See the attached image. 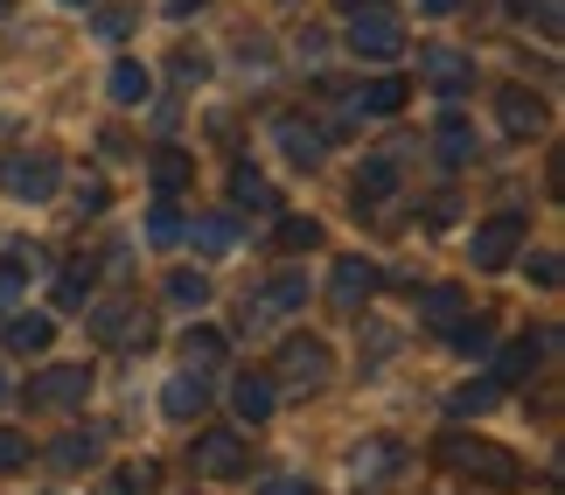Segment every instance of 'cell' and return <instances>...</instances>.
<instances>
[{
	"label": "cell",
	"instance_id": "1",
	"mask_svg": "<svg viewBox=\"0 0 565 495\" xmlns=\"http://www.w3.org/2000/svg\"><path fill=\"white\" fill-rule=\"evenodd\" d=\"M440 461L461 467V475H482L489 488H524V461L510 446H489V440H468V433H447L440 440Z\"/></svg>",
	"mask_w": 565,
	"mask_h": 495
},
{
	"label": "cell",
	"instance_id": "2",
	"mask_svg": "<svg viewBox=\"0 0 565 495\" xmlns=\"http://www.w3.org/2000/svg\"><path fill=\"white\" fill-rule=\"evenodd\" d=\"M294 308H308V279H300V272H279L273 287L245 293V314H237V329H245V335H266V329H279Z\"/></svg>",
	"mask_w": 565,
	"mask_h": 495
},
{
	"label": "cell",
	"instance_id": "3",
	"mask_svg": "<svg viewBox=\"0 0 565 495\" xmlns=\"http://www.w3.org/2000/svg\"><path fill=\"white\" fill-rule=\"evenodd\" d=\"M273 384H294V391H315V384H329L335 370V349L321 335H294V342H279V363H273Z\"/></svg>",
	"mask_w": 565,
	"mask_h": 495
},
{
	"label": "cell",
	"instance_id": "4",
	"mask_svg": "<svg viewBox=\"0 0 565 495\" xmlns=\"http://www.w3.org/2000/svg\"><path fill=\"white\" fill-rule=\"evenodd\" d=\"M56 182H63V168H56V154H8L0 161V189H8L14 203H50L56 196Z\"/></svg>",
	"mask_w": 565,
	"mask_h": 495
},
{
	"label": "cell",
	"instance_id": "5",
	"mask_svg": "<svg viewBox=\"0 0 565 495\" xmlns=\"http://www.w3.org/2000/svg\"><path fill=\"white\" fill-rule=\"evenodd\" d=\"M350 50H356L363 63H391V56L405 50V21L371 0V8H356V21H350Z\"/></svg>",
	"mask_w": 565,
	"mask_h": 495
},
{
	"label": "cell",
	"instance_id": "6",
	"mask_svg": "<svg viewBox=\"0 0 565 495\" xmlns=\"http://www.w3.org/2000/svg\"><path fill=\"white\" fill-rule=\"evenodd\" d=\"M195 475L203 482H237L245 475V440L231 433V426H210V433H195Z\"/></svg>",
	"mask_w": 565,
	"mask_h": 495
},
{
	"label": "cell",
	"instance_id": "7",
	"mask_svg": "<svg viewBox=\"0 0 565 495\" xmlns=\"http://www.w3.org/2000/svg\"><path fill=\"white\" fill-rule=\"evenodd\" d=\"M419 77L440 98H461V92H475V56H461L454 42H433V50H419Z\"/></svg>",
	"mask_w": 565,
	"mask_h": 495
},
{
	"label": "cell",
	"instance_id": "8",
	"mask_svg": "<svg viewBox=\"0 0 565 495\" xmlns=\"http://www.w3.org/2000/svg\"><path fill=\"white\" fill-rule=\"evenodd\" d=\"M524 251V217H489V224H475V266L495 272V266H510V258Z\"/></svg>",
	"mask_w": 565,
	"mask_h": 495
},
{
	"label": "cell",
	"instance_id": "9",
	"mask_svg": "<svg viewBox=\"0 0 565 495\" xmlns=\"http://www.w3.org/2000/svg\"><path fill=\"white\" fill-rule=\"evenodd\" d=\"M92 335H98V342H119V349H134V342L154 335V321H147L134 300H105V308L92 314Z\"/></svg>",
	"mask_w": 565,
	"mask_h": 495
},
{
	"label": "cell",
	"instance_id": "10",
	"mask_svg": "<svg viewBox=\"0 0 565 495\" xmlns=\"http://www.w3.org/2000/svg\"><path fill=\"white\" fill-rule=\"evenodd\" d=\"M371 293H377V266H371V258H335V279H329L335 314H356Z\"/></svg>",
	"mask_w": 565,
	"mask_h": 495
},
{
	"label": "cell",
	"instance_id": "11",
	"mask_svg": "<svg viewBox=\"0 0 565 495\" xmlns=\"http://www.w3.org/2000/svg\"><path fill=\"white\" fill-rule=\"evenodd\" d=\"M84 391H92V370H84V363H56V370L29 377V405H77Z\"/></svg>",
	"mask_w": 565,
	"mask_h": 495
},
{
	"label": "cell",
	"instance_id": "12",
	"mask_svg": "<svg viewBox=\"0 0 565 495\" xmlns=\"http://www.w3.org/2000/svg\"><path fill=\"white\" fill-rule=\"evenodd\" d=\"M273 405H279V384H273L266 370H245V377L231 384V412L245 419V426H266V419H273Z\"/></svg>",
	"mask_w": 565,
	"mask_h": 495
},
{
	"label": "cell",
	"instance_id": "13",
	"mask_svg": "<svg viewBox=\"0 0 565 495\" xmlns=\"http://www.w3.org/2000/svg\"><path fill=\"white\" fill-rule=\"evenodd\" d=\"M350 467H356V495H363V488L377 495V488H391V475L405 467V454H398L391 440H371V446H356V461H350Z\"/></svg>",
	"mask_w": 565,
	"mask_h": 495
},
{
	"label": "cell",
	"instance_id": "14",
	"mask_svg": "<svg viewBox=\"0 0 565 495\" xmlns=\"http://www.w3.org/2000/svg\"><path fill=\"white\" fill-rule=\"evenodd\" d=\"M273 140L287 147L294 168H321V154H329V133H321V126H308V119H279Z\"/></svg>",
	"mask_w": 565,
	"mask_h": 495
},
{
	"label": "cell",
	"instance_id": "15",
	"mask_svg": "<svg viewBox=\"0 0 565 495\" xmlns=\"http://www.w3.org/2000/svg\"><path fill=\"white\" fill-rule=\"evenodd\" d=\"M495 112H503V133L510 140L545 133V98H531V92H495Z\"/></svg>",
	"mask_w": 565,
	"mask_h": 495
},
{
	"label": "cell",
	"instance_id": "16",
	"mask_svg": "<svg viewBox=\"0 0 565 495\" xmlns=\"http://www.w3.org/2000/svg\"><path fill=\"white\" fill-rule=\"evenodd\" d=\"M203 405H210V377H203V370L168 377V391H161V412H168V419H195Z\"/></svg>",
	"mask_w": 565,
	"mask_h": 495
},
{
	"label": "cell",
	"instance_id": "17",
	"mask_svg": "<svg viewBox=\"0 0 565 495\" xmlns=\"http://www.w3.org/2000/svg\"><path fill=\"white\" fill-rule=\"evenodd\" d=\"M105 92H113V105H147V98H154V77H147V63L119 56L113 71H105Z\"/></svg>",
	"mask_w": 565,
	"mask_h": 495
},
{
	"label": "cell",
	"instance_id": "18",
	"mask_svg": "<svg viewBox=\"0 0 565 495\" xmlns=\"http://www.w3.org/2000/svg\"><path fill=\"white\" fill-rule=\"evenodd\" d=\"M545 349H552V335L545 342H510V349L495 356V384H531L537 363H545Z\"/></svg>",
	"mask_w": 565,
	"mask_h": 495
},
{
	"label": "cell",
	"instance_id": "19",
	"mask_svg": "<svg viewBox=\"0 0 565 495\" xmlns=\"http://www.w3.org/2000/svg\"><path fill=\"white\" fill-rule=\"evenodd\" d=\"M147 175H154V189H161V196H182V189L195 182V154H182V147H161Z\"/></svg>",
	"mask_w": 565,
	"mask_h": 495
},
{
	"label": "cell",
	"instance_id": "20",
	"mask_svg": "<svg viewBox=\"0 0 565 495\" xmlns=\"http://www.w3.org/2000/svg\"><path fill=\"white\" fill-rule=\"evenodd\" d=\"M29 272H35V251L8 245V258H0V314L21 308V293H29Z\"/></svg>",
	"mask_w": 565,
	"mask_h": 495
},
{
	"label": "cell",
	"instance_id": "21",
	"mask_svg": "<svg viewBox=\"0 0 565 495\" xmlns=\"http://www.w3.org/2000/svg\"><path fill=\"white\" fill-rule=\"evenodd\" d=\"M182 238L203 251V258H224V251L237 245V224H231V217H195V224H182Z\"/></svg>",
	"mask_w": 565,
	"mask_h": 495
},
{
	"label": "cell",
	"instance_id": "22",
	"mask_svg": "<svg viewBox=\"0 0 565 495\" xmlns=\"http://www.w3.org/2000/svg\"><path fill=\"white\" fill-rule=\"evenodd\" d=\"M56 342V321L50 314H21V321H8V349L14 356H42Z\"/></svg>",
	"mask_w": 565,
	"mask_h": 495
},
{
	"label": "cell",
	"instance_id": "23",
	"mask_svg": "<svg viewBox=\"0 0 565 495\" xmlns=\"http://www.w3.org/2000/svg\"><path fill=\"white\" fill-rule=\"evenodd\" d=\"M495 398H503V384H495V377H482V384H461V391H447V419H482Z\"/></svg>",
	"mask_w": 565,
	"mask_h": 495
},
{
	"label": "cell",
	"instance_id": "24",
	"mask_svg": "<svg viewBox=\"0 0 565 495\" xmlns=\"http://www.w3.org/2000/svg\"><path fill=\"white\" fill-rule=\"evenodd\" d=\"M350 105H356V112H377V119H391V112L405 105V77H371V84H363V92H356Z\"/></svg>",
	"mask_w": 565,
	"mask_h": 495
},
{
	"label": "cell",
	"instance_id": "25",
	"mask_svg": "<svg viewBox=\"0 0 565 495\" xmlns=\"http://www.w3.org/2000/svg\"><path fill=\"white\" fill-rule=\"evenodd\" d=\"M419 314L433 321V329H454V321L468 314V293H461V287H426V293H419Z\"/></svg>",
	"mask_w": 565,
	"mask_h": 495
},
{
	"label": "cell",
	"instance_id": "26",
	"mask_svg": "<svg viewBox=\"0 0 565 495\" xmlns=\"http://www.w3.org/2000/svg\"><path fill=\"white\" fill-rule=\"evenodd\" d=\"M433 140H440V161H447V168L475 161V133H468V119H461V112H440V133H433Z\"/></svg>",
	"mask_w": 565,
	"mask_h": 495
},
{
	"label": "cell",
	"instance_id": "27",
	"mask_svg": "<svg viewBox=\"0 0 565 495\" xmlns=\"http://www.w3.org/2000/svg\"><path fill=\"white\" fill-rule=\"evenodd\" d=\"M98 454H105V440H98V433H63V440L50 446V461H56V467H92Z\"/></svg>",
	"mask_w": 565,
	"mask_h": 495
},
{
	"label": "cell",
	"instance_id": "28",
	"mask_svg": "<svg viewBox=\"0 0 565 495\" xmlns=\"http://www.w3.org/2000/svg\"><path fill=\"white\" fill-rule=\"evenodd\" d=\"M231 196L245 203V209H258V217H266V209H279L273 182H266V175H252V168H237V175H231Z\"/></svg>",
	"mask_w": 565,
	"mask_h": 495
},
{
	"label": "cell",
	"instance_id": "29",
	"mask_svg": "<svg viewBox=\"0 0 565 495\" xmlns=\"http://www.w3.org/2000/svg\"><path fill=\"white\" fill-rule=\"evenodd\" d=\"M182 356H189V370H210V363H224V335H216V329H189Z\"/></svg>",
	"mask_w": 565,
	"mask_h": 495
},
{
	"label": "cell",
	"instance_id": "30",
	"mask_svg": "<svg viewBox=\"0 0 565 495\" xmlns=\"http://www.w3.org/2000/svg\"><path fill=\"white\" fill-rule=\"evenodd\" d=\"M134 29H140V8H98V21H92L98 42H126Z\"/></svg>",
	"mask_w": 565,
	"mask_h": 495
},
{
	"label": "cell",
	"instance_id": "31",
	"mask_svg": "<svg viewBox=\"0 0 565 495\" xmlns=\"http://www.w3.org/2000/svg\"><path fill=\"white\" fill-rule=\"evenodd\" d=\"M315 245H321L315 217H279V251H315Z\"/></svg>",
	"mask_w": 565,
	"mask_h": 495
},
{
	"label": "cell",
	"instance_id": "32",
	"mask_svg": "<svg viewBox=\"0 0 565 495\" xmlns=\"http://www.w3.org/2000/svg\"><path fill=\"white\" fill-rule=\"evenodd\" d=\"M147 238H154V245H182V209H175V196L154 203V217H147Z\"/></svg>",
	"mask_w": 565,
	"mask_h": 495
},
{
	"label": "cell",
	"instance_id": "33",
	"mask_svg": "<svg viewBox=\"0 0 565 495\" xmlns=\"http://www.w3.org/2000/svg\"><path fill=\"white\" fill-rule=\"evenodd\" d=\"M168 300H175V308H203V300H210V279L203 272H168Z\"/></svg>",
	"mask_w": 565,
	"mask_h": 495
},
{
	"label": "cell",
	"instance_id": "34",
	"mask_svg": "<svg viewBox=\"0 0 565 495\" xmlns=\"http://www.w3.org/2000/svg\"><path fill=\"white\" fill-rule=\"evenodd\" d=\"M447 335H454V349H468V356H475V349H489V342H495V329H489V321H482V314H475V321L461 314V321H454V329H447Z\"/></svg>",
	"mask_w": 565,
	"mask_h": 495
},
{
	"label": "cell",
	"instance_id": "35",
	"mask_svg": "<svg viewBox=\"0 0 565 495\" xmlns=\"http://www.w3.org/2000/svg\"><path fill=\"white\" fill-rule=\"evenodd\" d=\"M524 21H531L537 35H558L565 29V8H558V0H524Z\"/></svg>",
	"mask_w": 565,
	"mask_h": 495
},
{
	"label": "cell",
	"instance_id": "36",
	"mask_svg": "<svg viewBox=\"0 0 565 495\" xmlns=\"http://www.w3.org/2000/svg\"><path fill=\"white\" fill-rule=\"evenodd\" d=\"M21 461H29V440H21L14 426H0V475H14Z\"/></svg>",
	"mask_w": 565,
	"mask_h": 495
},
{
	"label": "cell",
	"instance_id": "37",
	"mask_svg": "<svg viewBox=\"0 0 565 495\" xmlns=\"http://www.w3.org/2000/svg\"><path fill=\"white\" fill-rule=\"evenodd\" d=\"M84 293H92V266H71V272H63V287H56V300H63V308H77Z\"/></svg>",
	"mask_w": 565,
	"mask_h": 495
},
{
	"label": "cell",
	"instance_id": "38",
	"mask_svg": "<svg viewBox=\"0 0 565 495\" xmlns=\"http://www.w3.org/2000/svg\"><path fill=\"white\" fill-rule=\"evenodd\" d=\"M147 482H154V467H126V475H113V482H105L98 495H140Z\"/></svg>",
	"mask_w": 565,
	"mask_h": 495
},
{
	"label": "cell",
	"instance_id": "39",
	"mask_svg": "<svg viewBox=\"0 0 565 495\" xmlns=\"http://www.w3.org/2000/svg\"><path fill=\"white\" fill-rule=\"evenodd\" d=\"M258 495H315V488L300 482V475H266V482H258Z\"/></svg>",
	"mask_w": 565,
	"mask_h": 495
},
{
	"label": "cell",
	"instance_id": "40",
	"mask_svg": "<svg viewBox=\"0 0 565 495\" xmlns=\"http://www.w3.org/2000/svg\"><path fill=\"white\" fill-rule=\"evenodd\" d=\"M203 77H210V63L182 50V56H175V84H203Z\"/></svg>",
	"mask_w": 565,
	"mask_h": 495
},
{
	"label": "cell",
	"instance_id": "41",
	"mask_svg": "<svg viewBox=\"0 0 565 495\" xmlns=\"http://www.w3.org/2000/svg\"><path fill=\"white\" fill-rule=\"evenodd\" d=\"M531 279H537V287H558V251H537L531 258Z\"/></svg>",
	"mask_w": 565,
	"mask_h": 495
},
{
	"label": "cell",
	"instance_id": "42",
	"mask_svg": "<svg viewBox=\"0 0 565 495\" xmlns=\"http://www.w3.org/2000/svg\"><path fill=\"white\" fill-rule=\"evenodd\" d=\"M77 209H84V217H92V209H105V182H84V189H77Z\"/></svg>",
	"mask_w": 565,
	"mask_h": 495
},
{
	"label": "cell",
	"instance_id": "43",
	"mask_svg": "<svg viewBox=\"0 0 565 495\" xmlns=\"http://www.w3.org/2000/svg\"><path fill=\"white\" fill-rule=\"evenodd\" d=\"M419 8H426V14H454V8H461V0H419Z\"/></svg>",
	"mask_w": 565,
	"mask_h": 495
},
{
	"label": "cell",
	"instance_id": "44",
	"mask_svg": "<svg viewBox=\"0 0 565 495\" xmlns=\"http://www.w3.org/2000/svg\"><path fill=\"white\" fill-rule=\"evenodd\" d=\"M335 8H350V14H356V8H371V0H335Z\"/></svg>",
	"mask_w": 565,
	"mask_h": 495
},
{
	"label": "cell",
	"instance_id": "45",
	"mask_svg": "<svg viewBox=\"0 0 565 495\" xmlns=\"http://www.w3.org/2000/svg\"><path fill=\"white\" fill-rule=\"evenodd\" d=\"M0 398H8V377H0Z\"/></svg>",
	"mask_w": 565,
	"mask_h": 495
},
{
	"label": "cell",
	"instance_id": "46",
	"mask_svg": "<svg viewBox=\"0 0 565 495\" xmlns=\"http://www.w3.org/2000/svg\"><path fill=\"white\" fill-rule=\"evenodd\" d=\"M0 14H8V0H0Z\"/></svg>",
	"mask_w": 565,
	"mask_h": 495
},
{
	"label": "cell",
	"instance_id": "47",
	"mask_svg": "<svg viewBox=\"0 0 565 495\" xmlns=\"http://www.w3.org/2000/svg\"><path fill=\"white\" fill-rule=\"evenodd\" d=\"M71 8H84V0H71Z\"/></svg>",
	"mask_w": 565,
	"mask_h": 495
}]
</instances>
